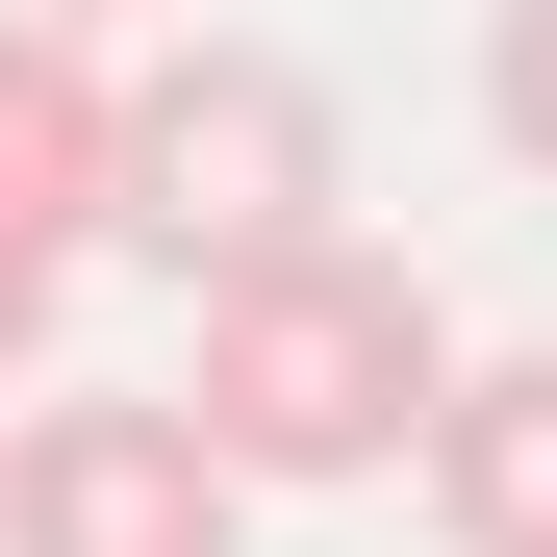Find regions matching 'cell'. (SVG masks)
<instances>
[{"mask_svg":"<svg viewBox=\"0 0 557 557\" xmlns=\"http://www.w3.org/2000/svg\"><path fill=\"white\" fill-rule=\"evenodd\" d=\"M355 228V102L253 26H177L152 76H102V253H152L177 305L203 278H278Z\"/></svg>","mask_w":557,"mask_h":557,"instance_id":"cell-1","label":"cell"},{"mask_svg":"<svg viewBox=\"0 0 557 557\" xmlns=\"http://www.w3.org/2000/svg\"><path fill=\"white\" fill-rule=\"evenodd\" d=\"M177 406H203L228 482H381V456H431V406H456V330H431V278L381 228H330L278 278H203Z\"/></svg>","mask_w":557,"mask_h":557,"instance_id":"cell-2","label":"cell"},{"mask_svg":"<svg viewBox=\"0 0 557 557\" xmlns=\"http://www.w3.org/2000/svg\"><path fill=\"white\" fill-rule=\"evenodd\" d=\"M228 456H203V406L177 381H76V406H26L0 431V557H228Z\"/></svg>","mask_w":557,"mask_h":557,"instance_id":"cell-3","label":"cell"},{"mask_svg":"<svg viewBox=\"0 0 557 557\" xmlns=\"http://www.w3.org/2000/svg\"><path fill=\"white\" fill-rule=\"evenodd\" d=\"M76 253H102V51L0 26V355L76 305Z\"/></svg>","mask_w":557,"mask_h":557,"instance_id":"cell-4","label":"cell"},{"mask_svg":"<svg viewBox=\"0 0 557 557\" xmlns=\"http://www.w3.org/2000/svg\"><path fill=\"white\" fill-rule=\"evenodd\" d=\"M431 507H456V557H557V355H456Z\"/></svg>","mask_w":557,"mask_h":557,"instance_id":"cell-5","label":"cell"},{"mask_svg":"<svg viewBox=\"0 0 557 557\" xmlns=\"http://www.w3.org/2000/svg\"><path fill=\"white\" fill-rule=\"evenodd\" d=\"M482 127L557 177V0H482Z\"/></svg>","mask_w":557,"mask_h":557,"instance_id":"cell-6","label":"cell"},{"mask_svg":"<svg viewBox=\"0 0 557 557\" xmlns=\"http://www.w3.org/2000/svg\"><path fill=\"white\" fill-rule=\"evenodd\" d=\"M0 26H76V51H102V26H127V0H0Z\"/></svg>","mask_w":557,"mask_h":557,"instance_id":"cell-7","label":"cell"}]
</instances>
